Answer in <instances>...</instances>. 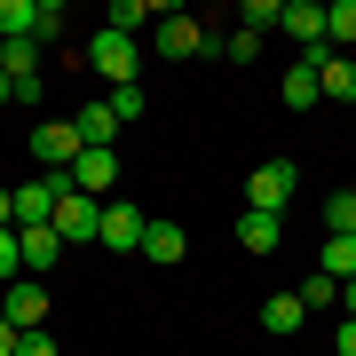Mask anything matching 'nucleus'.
I'll return each mask as SVG.
<instances>
[{
  "instance_id": "nucleus-1",
  "label": "nucleus",
  "mask_w": 356,
  "mask_h": 356,
  "mask_svg": "<svg viewBox=\"0 0 356 356\" xmlns=\"http://www.w3.org/2000/svg\"><path fill=\"white\" fill-rule=\"evenodd\" d=\"M151 48H159V64H191V56H222V32H206L198 16H182V8H159Z\"/></svg>"
},
{
  "instance_id": "nucleus-2",
  "label": "nucleus",
  "mask_w": 356,
  "mask_h": 356,
  "mask_svg": "<svg viewBox=\"0 0 356 356\" xmlns=\"http://www.w3.org/2000/svg\"><path fill=\"white\" fill-rule=\"evenodd\" d=\"M293 191H301V166L293 159H261L254 175H245V214H285Z\"/></svg>"
},
{
  "instance_id": "nucleus-3",
  "label": "nucleus",
  "mask_w": 356,
  "mask_h": 356,
  "mask_svg": "<svg viewBox=\"0 0 356 356\" xmlns=\"http://www.w3.org/2000/svg\"><path fill=\"white\" fill-rule=\"evenodd\" d=\"M88 64H95L103 88H135V79H143V40H127V32H95V40H88Z\"/></svg>"
},
{
  "instance_id": "nucleus-4",
  "label": "nucleus",
  "mask_w": 356,
  "mask_h": 356,
  "mask_svg": "<svg viewBox=\"0 0 356 356\" xmlns=\"http://www.w3.org/2000/svg\"><path fill=\"white\" fill-rule=\"evenodd\" d=\"M79 151H88V143H79L72 119H40V127H32V159H40V175H72Z\"/></svg>"
},
{
  "instance_id": "nucleus-5",
  "label": "nucleus",
  "mask_w": 356,
  "mask_h": 356,
  "mask_svg": "<svg viewBox=\"0 0 356 356\" xmlns=\"http://www.w3.org/2000/svg\"><path fill=\"white\" fill-rule=\"evenodd\" d=\"M56 238H64V245H103V198L64 191V198H56Z\"/></svg>"
},
{
  "instance_id": "nucleus-6",
  "label": "nucleus",
  "mask_w": 356,
  "mask_h": 356,
  "mask_svg": "<svg viewBox=\"0 0 356 356\" xmlns=\"http://www.w3.org/2000/svg\"><path fill=\"white\" fill-rule=\"evenodd\" d=\"M0 317H8L16 332H48V285H40V277L0 285Z\"/></svg>"
},
{
  "instance_id": "nucleus-7",
  "label": "nucleus",
  "mask_w": 356,
  "mask_h": 356,
  "mask_svg": "<svg viewBox=\"0 0 356 356\" xmlns=\"http://www.w3.org/2000/svg\"><path fill=\"white\" fill-rule=\"evenodd\" d=\"M277 24L293 32V48H301L309 64H325V56H332V48H325V8H317V0H285V16H277Z\"/></svg>"
},
{
  "instance_id": "nucleus-8",
  "label": "nucleus",
  "mask_w": 356,
  "mask_h": 356,
  "mask_svg": "<svg viewBox=\"0 0 356 356\" xmlns=\"http://www.w3.org/2000/svg\"><path fill=\"white\" fill-rule=\"evenodd\" d=\"M143 229H151V214L127 198H111L103 206V254H143Z\"/></svg>"
},
{
  "instance_id": "nucleus-9",
  "label": "nucleus",
  "mask_w": 356,
  "mask_h": 356,
  "mask_svg": "<svg viewBox=\"0 0 356 356\" xmlns=\"http://www.w3.org/2000/svg\"><path fill=\"white\" fill-rule=\"evenodd\" d=\"M111 182H119V151H79L72 191H88V198H103V206H111Z\"/></svg>"
},
{
  "instance_id": "nucleus-10",
  "label": "nucleus",
  "mask_w": 356,
  "mask_h": 356,
  "mask_svg": "<svg viewBox=\"0 0 356 356\" xmlns=\"http://www.w3.org/2000/svg\"><path fill=\"white\" fill-rule=\"evenodd\" d=\"M182 254H191V238H182V222H166V214H151V229H143V261L175 269Z\"/></svg>"
},
{
  "instance_id": "nucleus-11",
  "label": "nucleus",
  "mask_w": 356,
  "mask_h": 356,
  "mask_svg": "<svg viewBox=\"0 0 356 356\" xmlns=\"http://www.w3.org/2000/svg\"><path fill=\"white\" fill-rule=\"evenodd\" d=\"M16 245H24V277H40V269H56V261H64V238H56V222L16 229Z\"/></svg>"
},
{
  "instance_id": "nucleus-12",
  "label": "nucleus",
  "mask_w": 356,
  "mask_h": 356,
  "mask_svg": "<svg viewBox=\"0 0 356 356\" xmlns=\"http://www.w3.org/2000/svg\"><path fill=\"white\" fill-rule=\"evenodd\" d=\"M72 127H79V143H88V151H111V143H119V119H111V103H79V111H72Z\"/></svg>"
},
{
  "instance_id": "nucleus-13",
  "label": "nucleus",
  "mask_w": 356,
  "mask_h": 356,
  "mask_svg": "<svg viewBox=\"0 0 356 356\" xmlns=\"http://www.w3.org/2000/svg\"><path fill=\"white\" fill-rule=\"evenodd\" d=\"M277 238H285V214H238V245L245 254H277Z\"/></svg>"
},
{
  "instance_id": "nucleus-14",
  "label": "nucleus",
  "mask_w": 356,
  "mask_h": 356,
  "mask_svg": "<svg viewBox=\"0 0 356 356\" xmlns=\"http://www.w3.org/2000/svg\"><path fill=\"white\" fill-rule=\"evenodd\" d=\"M143 24H159V8H151V0H111V8H103V32L143 40Z\"/></svg>"
},
{
  "instance_id": "nucleus-15",
  "label": "nucleus",
  "mask_w": 356,
  "mask_h": 356,
  "mask_svg": "<svg viewBox=\"0 0 356 356\" xmlns=\"http://www.w3.org/2000/svg\"><path fill=\"white\" fill-rule=\"evenodd\" d=\"M0 72H8L16 88H32L40 79V40H0Z\"/></svg>"
},
{
  "instance_id": "nucleus-16",
  "label": "nucleus",
  "mask_w": 356,
  "mask_h": 356,
  "mask_svg": "<svg viewBox=\"0 0 356 356\" xmlns=\"http://www.w3.org/2000/svg\"><path fill=\"white\" fill-rule=\"evenodd\" d=\"M285 103H293V111H317V103H325L317 64H309V56H293V72H285Z\"/></svg>"
},
{
  "instance_id": "nucleus-17",
  "label": "nucleus",
  "mask_w": 356,
  "mask_h": 356,
  "mask_svg": "<svg viewBox=\"0 0 356 356\" xmlns=\"http://www.w3.org/2000/svg\"><path fill=\"white\" fill-rule=\"evenodd\" d=\"M261 325H269V332H301V325H309L301 293H269V301H261Z\"/></svg>"
},
{
  "instance_id": "nucleus-18",
  "label": "nucleus",
  "mask_w": 356,
  "mask_h": 356,
  "mask_svg": "<svg viewBox=\"0 0 356 356\" xmlns=\"http://www.w3.org/2000/svg\"><path fill=\"white\" fill-rule=\"evenodd\" d=\"M325 48H332V56L356 48V0H332V8H325Z\"/></svg>"
},
{
  "instance_id": "nucleus-19",
  "label": "nucleus",
  "mask_w": 356,
  "mask_h": 356,
  "mask_svg": "<svg viewBox=\"0 0 356 356\" xmlns=\"http://www.w3.org/2000/svg\"><path fill=\"white\" fill-rule=\"evenodd\" d=\"M317 88L332 103H356V64H348V56H325V64H317Z\"/></svg>"
},
{
  "instance_id": "nucleus-20",
  "label": "nucleus",
  "mask_w": 356,
  "mask_h": 356,
  "mask_svg": "<svg viewBox=\"0 0 356 356\" xmlns=\"http://www.w3.org/2000/svg\"><path fill=\"white\" fill-rule=\"evenodd\" d=\"M40 24V0H0V40H32Z\"/></svg>"
},
{
  "instance_id": "nucleus-21",
  "label": "nucleus",
  "mask_w": 356,
  "mask_h": 356,
  "mask_svg": "<svg viewBox=\"0 0 356 356\" xmlns=\"http://www.w3.org/2000/svg\"><path fill=\"white\" fill-rule=\"evenodd\" d=\"M317 269H325L332 285H348V277H356V238H325V261H317Z\"/></svg>"
},
{
  "instance_id": "nucleus-22",
  "label": "nucleus",
  "mask_w": 356,
  "mask_h": 356,
  "mask_svg": "<svg viewBox=\"0 0 356 356\" xmlns=\"http://www.w3.org/2000/svg\"><path fill=\"white\" fill-rule=\"evenodd\" d=\"M325 238H356V191H332L325 198Z\"/></svg>"
},
{
  "instance_id": "nucleus-23",
  "label": "nucleus",
  "mask_w": 356,
  "mask_h": 356,
  "mask_svg": "<svg viewBox=\"0 0 356 356\" xmlns=\"http://www.w3.org/2000/svg\"><path fill=\"white\" fill-rule=\"evenodd\" d=\"M277 16H285V0H245V8H238V32H269Z\"/></svg>"
},
{
  "instance_id": "nucleus-24",
  "label": "nucleus",
  "mask_w": 356,
  "mask_h": 356,
  "mask_svg": "<svg viewBox=\"0 0 356 356\" xmlns=\"http://www.w3.org/2000/svg\"><path fill=\"white\" fill-rule=\"evenodd\" d=\"M103 103H111V119H119V127H135V119H143V88H111Z\"/></svg>"
},
{
  "instance_id": "nucleus-25",
  "label": "nucleus",
  "mask_w": 356,
  "mask_h": 356,
  "mask_svg": "<svg viewBox=\"0 0 356 356\" xmlns=\"http://www.w3.org/2000/svg\"><path fill=\"white\" fill-rule=\"evenodd\" d=\"M332 301H341V285H332L325 269H317V277H301V309H332Z\"/></svg>"
},
{
  "instance_id": "nucleus-26",
  "label": "nucleus",
  "mask_w": 356,
  "mask_h": 356,
  "mask_svg": "<svg viewBox=\"0 0 356 356\" xmlns=\"http://www.w3.org/2000/svg\"><path fill=\"white\" fill-rule=\"evenodd\" d=\"M24 277V245H16V229H0V285Z\"/></svg>"
},
{
  "instance_id": "nucleus-27",
  "label": "nucleus",
  "mask_w": 356,
  "mask_h": 356,
  "mask_svg": "<svg viewBox=\"0 0 356 356\" xmlns=\"http://www.w3.org/2000/svg\"><path fill=\"white\" fill-rule=\"evenodd\" d=\"M222 56H229V64H254V56H261V32H222Z\"/></svg>"
},
{
  "instance_id": "nucleus-28",
  "label": "nucleus",
  "mask_w": 356,
  "mask_h": 356,
  "mask_svg": "<svg viewBox=\"0 0 356 356\" xmlns=\"http://www.w3.org/2000/svg\"><path fill=\"white\" fill-rule=\"evenodd\" d=\"M56 32H64V0H40V24H32V40H40V48H48Z\"/></svg>"
},
{
  "instance_id": "nucleus-29",
  "label": "nucleus",
  "mask_w": 356,
  "mask_h": 356,
  "mask_svg": "<svg viewBox=\"0 0 356 356\" xmlns=\"http://www.w3.org/2000/svg\"><path fill=\"white\" fill-rule=\"evenodd\" d=\"M16 356H56V341H48V332H24V348H16Z\"/></svg>"
},
{
  "instance_id": "nucleus-30",
  "label": "nucleus",
  "mask_w": 356,
  "mask_h": 356,
  "mask_svg": "<svg viewBox=\"0 0 356 356\" xmlns=\"http://www.w3.org/2000/svg\"><path fill=\"white\" fill-rule=\"evenodd\" d=\"M332 348H341V356H356V317H341V332H332Z\"/></svg>"
},
{
  "instance_id": "nucleus-31",
  "label": "nucleus",
  "mask_w": 356,
  "mask_h": 356,
  "mask_svg": "<svg viewBox=\"0 0 356 356\" xmlns=\"http://www.w3.org/2000/svg\"><path fill=\"white\" fill-rule=\"evenodd\" d=\"M16 348H24V332H16L8 317H0V356H16Z\"/></svg>"
},
{
  "instance_id": "nucleus-32",
  "label": "nucleus",
  "mask_w": 356,
  "mask_h": 356,
  "mask_svg": "<svg viewBox=\"0 0 356 356\" xmlns=\"http://www.w3.org/2000/svg\"><path fill=\"white\" fill-rule=\"evenodd\" d=\"M0 229H16V191H0Z\"/></svg>"
},
{
  "instance_id": "nucleus-33",
  "label": "nucleus",
  "mask_w": 356,
  "mask_h": 356,
  "mask_svg": "<svg viewBox=\"0 0 356 356\" xmlns=\"http://www.w3.org/2000/svg\"><path fill=\"white\" fill-rule=\"evenodd\" d=\"M0 103H16V79H8V72H0Z\"/></svg>"
},
{
  "instance_id": "nucleus-34",
  "label": "nucleus",
  "mask_w": 356,
  "mask_h": 356,
  "mask_svg": "<svg viewBox=\"0 0 356 356\" xmlns=\"http://www.w3.org/2000/svg\"><path fill=\"white\" fill-rule=\"evenodd\" d=\"M341 301H348V317H356V277H348V285H341Z\"/></svg>"
}]
</instances>
